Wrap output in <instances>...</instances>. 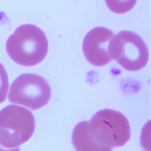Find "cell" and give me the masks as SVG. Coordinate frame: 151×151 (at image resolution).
Here are the masks:
<instances>
[{
	"instance_id": "6da1fadb",
	"label": "cell",
	"mask_w": 151,
	"mask_h": 151,
	"mask_svg": "<svg viewBox=\"0 0 151 151\" xmlns=\"http://www.w3.org/2000/svg\"><path fill=\"white\" fill-rule=\"evenodd\" d=\"M48 48V43L44 31L31 24L18 27L6 42L9 57L17 64L28 67L42 61Z\"/></svg>"
},
{
	"instance_id": "3957f363",
	"label": "cell",
	"mask_w": 151,
	"mask_h": 151,
	"mask_svg": "<svg viewBox=\"0 0 151 151\" xmlns=\"http://www.w3.org/2000/svg\"><path fill=\"white\" fill-rule=\"evenodd\" d=\"M35 126L32 113L11 104L0 111V150L19 149L32 135Z\"/></svg>"
},
{
	"instance_id": "9c48e42d",
	"label": "cell",
	"mask_w": 151,
	"mask_h": 151,
	"mask_svg": "<svg viewBox=\"0 0 151 151\" xmlns=\"http://www.w3.org/2000/svg\"><path fill=\"white\" fill-rule=\"evenodd\" d=\"M8 89V74L3 65L0 63V103L6 100Z\"/></svg>"
},
{
	"instance_id": "7a4b0ae2",
	"label": "cell",
	"mask_w": 151,
	"mask_h": 151,
	"mask_svg": "<svg viewBox=\"0 0 151 151\" xmlns=\"http://www.w3.org/2000/svg\"><path fill=\"white\" fill-rule=\"evenodd\" d=\"M88 131L93 140L110 151L124 145L130 137L129 123L120 112L104 109L97 111L88 121Z\"/></svg>"
},
{
	"instance_id": "277c9868",
	"label": "cell",
	"mask_w": 151,
	"mask_h": 151,
	"mask_svg": "<svg viewBox=\"0 0 151 151\" xmlns=\"http://www.w3.org/2000/svg\"><path fill=\"white\" fill-rule=\"evenodd\" d=\"M112 60H116L124 69L138 71L147 64L149 51L142 38L137 34L122 31L113 36L109 46Z\"/></svg>"
},
{
	"instance_id": "ba28073f",
	"label": "cell",
	"mask_w": 151,
	"mask_h": 151,
	"mask_svg": "<svg viewBox=\"0 0 151 151\" xmlns=\"http://www.w3.org/2000/svg\"><path fill=\"white\" fill-rule=\"evenodd\" d=\"M137 0H105L108 8L116 14H124L130 11Z\"/></svg>"
},
{
	"instance_id": "5b68a950",
	"label": "cell",
	"mask_w": 151,
	"mask_h": 151,
	"mask_svg": "<svg viewBox=\"0 0 151 151\" xmlns=\"http://www.w3.org/2000/svg\"><path fill=\"white\" fill-rule=\"evenodd\" d=\"M51 97V88L44 78L33 73L19 76L11 84L9 101L32 110L47 104Z\"/></svg>"
},
{
	"instance_id": "52a82bcc",
	"label": "cell",
	"mask_w": 151,
	"mask_h": 151,
	"mask_svg": "<svg viewBox=\"0 0 151 151\" xmlns=\"http://www.w3.org/2000/svg\"><path fill=\"white\" fill-rule=\"evenodd\" d=\"M72 142L78 151H105L90 134L88 121H83L75 126L72 134Z\"/></svg>"
},
{
	"instance_id": "8992f818",
	"label": "cell",
	"mask_w": 151,
	"mask_h": 151,
	"mask_svg": "<svg viewBox=\"0 0 151 151\" xmlns=\"http://www.w3.org/2000/svg\"><path fill=\"white\" fill-rule=\"evenodd\" d=\"M114 33L103 27L91 29L83 42V50L86 59L93 65L103 66L111 62L109 46Z\"/></svg>"
}]
</instances>
